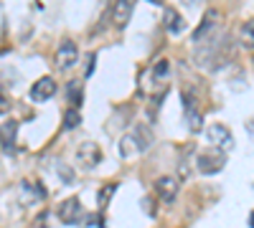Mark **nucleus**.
Returning a JSON list of instances; mask_svg holds the SVG:
<instances>
[{"label": "nucleus", "mask_w": 254, "mask_h": 228, "mask_svg": "<svg viewBox=\"0 0 254 228\" xmlns=\"http://www.w3.org/2000/svg\"><path fill=\"white\" fill-rule=\"evenodd\" d=\"M249 226H252V228H254V213H252V216H249Z\"/></svg>", "instance_id": "nucleus-23"}, {"label": "nucleus", "mask_w": 254, "mask_h": 228, "mask_svg": "<svg viewBox=\"0 0 254 228\" xmlns=\"http://www.w3.org/2000/svg\"><path fill=\"white\" fill-rule=\"evenodd\" d=\"M46 198V188L38 180H23L20 182V200L26 205H36Z\"/></svg>", "instance_id": "nucleus-9"}, {"label": "nucleus", "mask_w": 254, "mask_h": 228, "mask_svg": "<svg viewBox=\"0 0 254 228\" xmlns=\"http://www.w3.org/2000/svg\"><path fill=\"white\" fill-rule=\"evenodd\" d=\"M196 165H198V170H201L203 175H216V173L224 170L226 155H224V150H216V147H214V150H203V152L198 155Z\"/></svg>", "instance_id": "nucleus-3"}, {"label": "nucleus", "mask_w": 254, "mask_h": 228, "mask_svg": "<svg viewBox=\"0 0 254 228\" xmlns=\"http://www.w3.org/2000/svg\"><path fill=\"white\" fill-rule=\"evenodd\" d=\"M219 31H221V13L211 8V10L203 13V20L198 23V28L193 33V44H206V41H211Z\"/></svg>", "instance_id": "nucleus-2"}, {"label": "nucleus", "mask_w": 254, "mask_h": 228, "mask_svg": "<svg viewBox=\"0 0 254 228\" xmlns=\"http://www.w3.org/2000/svg\"><path fill=\"white\" fill-rule=\"evenodd\" d=\"M181 101H183V112H186V122H188V130L190 132H201L203 130V117L198 112V101L190 91H183L181 94Z\"/></svg>", "instance_id": "nucleus-6"}, {"label": "nucleus", "mask_w": 254, "mask_h": 228, "mask_svg": "<svg viewBox=\"0 0 254 228\" xmlns=\"http://www.w3.org/2000/svg\"><path fill=\"white\" fill-rule=\"evenodd\" d=\"M59 221L66 223V226H76L81 223L84 218H87V213H84V205L79 198H66L64 203H59Z\"/></svg>", "instance_id": "nucleus-4"}, {"label": "nucleus", "mask_w": 254, "mask_h": 228, "mask_svg": "<svg viewBox=\"0 0 254 228\" xmlns=\"http://www.w3.org/2000/svg\"><path fill=\"white\" fill-rule=\"evenodd\" d=\"M150 144H153L150 130H147L145 124H135V127L127 135H122V139H120V157L122 160H132V157L142 155Z\"/></svg>", "instance_id": "nucleus-1"}, {"label": "nucleus", "mask_w": 254, "mask_h": 228, "mask_svg": "<svg viewBox=\"0 0 254 228\" xmlns=\"http://www.w3.org/2000/svg\"><path fill=\"white\" fill-rule=\"evenodd\" d=\"M76 162L81 165V170H94L102 162V147L97 142H81L76 147Z\"/></svg>", "instance_id": "nucleus-5"}, {"label": "nucleus", "mask_w": 254, "mask_h": 228, "mask_svg": "<svg viewBox=\"0 0 254 228\" xmlns=\"http://www.w3.org/2000/svg\"><path fill=\"white\" fill-rule=\"evenodd\" d=\"M15 132H18V122L15 119H8L0 124V144H3L5 150L13 147V142H15Z\"/></svg>", "instance_id": "nucleus-14"}, {"label": "nucleus", "mask_w": 254, "mask_h": 228, "mask_svg": "<svg viewBox=\"0 0 254 228\" xmlns=\"http://www.w3.org/2000/svg\"><path fill=\"white\" fill-rule=\"evenodd\" d=\"M178 190H181V185H178V180L171 178V175H163V178L155 180V193H158V198L165 200V203H173V200L178 198Z\"/></svg>", "instance_id": "nucleus-10"}, {"label": "nucleus", "mask_w": 254, "mask_h": 228, "mask_svg": "<svg viewBox=\"0 0 254 228\" xmlns=\"http://www.w3.org/2000/svg\"><path fill=\"white\" fill-rule=\"evenodd\" d=\"M64 91H66V101L69 107H79L81 99H84V89H81V81L79 79H71L66 87H64Z\"/></svg>", "instance_id": "nucleus-15"}, {"label": "nucleus", "mask_w": 254, "mask_h": 228, "mask_svg": "<svg viewBox=\"0 0 254 228\" xmlns=\"http://www.w3.org/2000/svg\"><path fill=\"white\" fill-rule=\"evenodd\" d=\"M94 61H97V56L92 53V56H89V64H87V76H92V74H94Z\"/></svg>", "instance_id": "nucleus-22"}, {"label": "nucleus", "mask_w": 254, "mask_h": 228, "mask_svg": "<svg viewBox=\"0 0 254 228\" xmlns=\"http://www.w3.org/2000/svg\"><path fill=\"white\" fill-rule=\"evenodd\" d=\"M150 3H155V5H163V0H150Z\"/></svg>", "instance_id": "nucleus-24"}, {"label": "nucleus", "mask_w": 254, "mask_h": 228, "mask_svg": "<svg viewBox=\"0 0 254 228\" xmlns=\"http://www.w3.org/2000/svg\"><path fill=\"white\" fill-rule=\"evenodd\" d=\"M163 26H165V31H168V33L181 36V33L186 31V18H183L181 13H176V10L168 8V10L163 13Z\"/></svg>", "instance_id": "nucleus-13"}, {"label": "nucleus", "mask_w": 254, "mask_h": 228, "mask_svg": "<svg viewBox=\"0 0 254 228\" xmlns=\"http://www.w3.org/2000/svg\"><path fill=\"white\" fill-rule=\"evenodd\" d=\"M252 64H254V56H252Z\"/></svg>", "instance_id": "nucleus-25"}, {"label": "nucleus", "mask_w": 254, "mask_h": 228, "mask_svg": "<svg viewBox=\"0 0 254 228\" xmlns=\"http://www.w3.org/2000/svg\"><path fill=\"white\" fill-rule=\"evenodd\" d=\"M79 61V48H76V44L71 38H64L61 44H59V51H56V66L61 69V71H66V69H71L74 64Z\"/></svg>", "instance_id": "nucleus-7"}, {"label": "nucleus", "mask_w": 254, "mask_h": 228, "mask_svg": "<svg viewBox=\"0 0 254 228\" xmlns=\"http://www.w3.org/2000/svg\"><path fill=\"white\" fill-rule=\"evenodd\" d=\"M54 94H56V81H54L51 76L38 79L36 84L31 87V99H33V101H49Z\"/></svg>", "instance_id": "nucleus-11"}, {"label": "nucleus", "mask_w": 254, "mask_h": 228, "mask_svg": "<svg viewBox=\"0 0 254 228\" xmlns=\"http://www.w3.org/2000/svg\"><path fill=\"white\" fill-rule=\"evenodd\" d=\"M117 190V185L115 182H110V185H104V188L97 193V205H99V208H104V205H107L110 203V198H112V193Z\"/></svg>", "instance_id": "nucleus-19"}, {"label": "nucleus", "mask_w": 254, "mask_h": 228, "mask_svg": "<svg viewBox=\"0 0 254 228\" xmlns=\"http://www.w3.org/2000/svg\"><path fill=\"white\" fill-rule=\"evenodd\" d=\"M206 137H208V142L214 144L216 150H231L234 147V137H231V130L229 127H224V124H211V127L206 130Z\"/></svg>", "instance_id": "nucleus-8"}, {"label": "nucleus", "mask_w": 254, "mask_h": 228, "mask_svg": "<svg viewBox=\"0 0 254 228\" xmlns=\"http://www.w3.org/2000/svg\"><path fill=\"white\" fill-rule=\"evenodd\" d=\"M8 109H10V99H8L3 91H0V114H5Z\"/></svg>", "instance_id": "nucleus-21"}, {"label": "nucleus", "mask_w": 254, "mask_h": 228, "mask_svg": "<svg viewBox=\"0 0 254 228\" xmlns=\"http://www.w3.org/2000/svg\"><path fill=\"white\" fill-rule=\"evenodd\" d=\"M132 0H115V8H112V20L115 26H127V20L132 18Z\"/></svg>", "instance_id": "nucleus-12"}, {"label": "nucleus", "mask_w": 254, "mask_h": 228, "mask_svg": "<svg viewBox=\"0 0 254 228\" xmlns=\"http://www.w3.org/2000/svg\"><path fill=\"white\" fill-rule=\"evenodd\" d=\"M239 41L244 48H254V18L244 20L242 28H239Z\"/></svg>", "instance_id": "nucleus-17"}, {"label": "nucleus", "mask_w": 254, "mask_h": 228, "mask_svg": "<svg viewBox=\"0 0 254 228\" xmlns=\"http://www.w3.org/2000/svg\"><path fill=\"white\" fill-rule=\"evenodd\" d=\"M59 178H61V182H66V185H71V182H74V175H71V170H69L64 162H59Z\"/></svg>", "instance_id": "nucleus-20"}, {"label": "nucleus", "mask_w": 254, "mask_h": 228, "mask_svg": "<svg viewBox=\"0 0 254 228\" xmlns=\"http://www.w3.org/2000/svg\"><path fill=\"white\" fill-rule=\"evenodd\" d=\"M79 124H81V112H79L76 107H69L66 112H64L61 127H64V130H74V127H79Z\"/></svg>", "instance_id": "nucleus-18"}, {"label": "nucleus", "mask_w": 254, "mask_h": 228, "mask_svg": "<svg viewBox=\"0 0 254 228\" xmlns=\"http://www.w3.org/2000/svg\"><path fill=\"white\" fill-rule=\"evenodd\" d=\"M153 76V81L155 84H163V81H168L171 79V64H168V58H160V61H155V66H153V71H147Z\"/></svg>", "instance_id": "nucleus-16"}]
</instances>
